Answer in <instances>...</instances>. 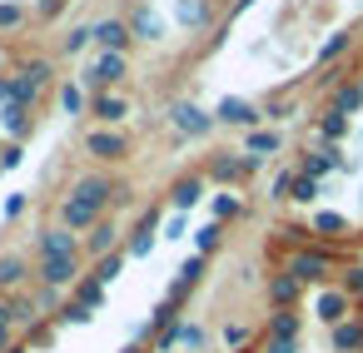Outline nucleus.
I'll use <instances>...</instances> for the list:
<instances>
[{
	"label": "nucleus",
	"instance_id": "nucleus-1",
	"mask_svg": "<svg viewBox=\"0 0 363 353\" xmlns=\"http://www.w3.org/2000/svg\"><path fill=\"white\" fill-rule=\"evenodd\" d=\"M95 40H100L105 50H125V40H130V30H125L120 21H105V26H95Z\"/></svg>",
	"mask_w": 363,
	"mask_h": 353
},
{
	"label": "nucleus",
	"instance_id": "nucleus-2",
	"mask_svg": "<svg viewBox=\"0 0 363 353\" xmlns=\"http://www.w3.org/2000/svg\"><path fill=\"white\" fill-rule=\"evenodd\" d=\"M120 75H125V55H120V50H110V55L95 65V80H100V85H110V80H120Z\"/></svg>",
	"mask_w": 363,
	"mask_h": 353
},
{
	"label": "nucleus",
	"instance_id": "nucleus-3",
	"mask_svg": "<svg viewBox=\"0 0 363 353\" xmlns=\"http://www.w3.org/2000/svg\"><path fill=\"white\" fill-rule=\"evenodd\" d=\"M70 274H75V259H70V254H50V259H45V279H50V284H65Z\"/></svg>",
	"mask_w": 363,
	"mask_h": 353
},
{
	"label": "nucleus",
	"instance_id": "nucleus-4",
	"mask_svg": "<svg viewBox=\"0 0 363 353\" xmlns=\"http://www.w3.org/2000/svg\"><path fill=\"white\" fill-rule=\"evenodd\" d=\"M90 150H95V155H105V159H115V155H120L125 145H120L115 135H95V140H90Z\"/></svg>",
	"mask_w": 363,
	"mask_h": 353
},
{
	"label": "nucleus",
	"instance_id": "nucleus-5",
	"mask_svg": "<svg viewBox=\"0 0 363 353\" xmlns=\"http://www.w3.org/2000/svg\"><path fill=\"white\" fill-rule=\"evenodd\" d=\"M95 110H100V120H120V115H125V100H115V95H105V100H100Z\"/></svg>",
	"mask_w": 363,
	"mask_h": 353
},
{
	"label": "nucleus",
	"instance_id": "nucleus-6",
	"mask_svg": "<svg viewBox=\"0 0 363 353\" xmlns=\"http://www.w3.org/2000/svg\"><path fill=\"white\" fill-rule=\"evenodd\" d=\"M16 279H21V264L6 259V264H0V284H16Z\"/></svg>",
	"mask_w": 363,
	"mask_h": 353
},
{
	"label": "nucleus",
	"instance_id": "nucleus-7",
	"mask_svg": "<svg viewBox=\"0 0 363 353\" xmlns=\"http://www.w3.org/2000/svg\"><path fill=\"white\" fill-rule=\"evenodd\" d=\"M85 40H95V30H70V40H65V50H80Z\"/></svg>",
	"mask_w": 363,
	"mask_h": 353
},
{
	"label": "nucleus",
	"instance_id": "nucleus-8",
	"mask_svg": "<svg viewBox=\"0 0 363 353\" xmlns=\"http://www.w3.org/2000/svg\"><path fill=\"white\" fill-rule=\"evenodd\" d=\"M16 21H21V11H16V6H0V26H16Z\"/></svg>",
	"mask_w": 363,
	"mask_h": 353
},
{
	"label": "nucleus",
	"instance_id": "nucleus-9",
	"mask_svg": "<svg viewBox=\"0 0 363 353\" xmlns=\"http://www.w3.org/2000/svg\"><path fill=\"white\" fill-rule=\"evenodd\" d=\"M0 343H6V308H0Z\"/></svg>",
	"mask_w": 363,
	"mask_h": 353
}]
</instances>
